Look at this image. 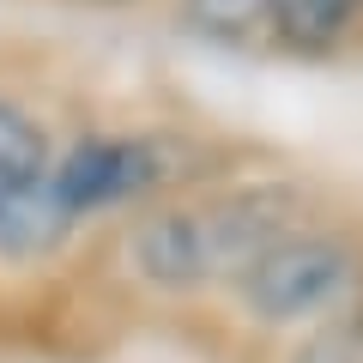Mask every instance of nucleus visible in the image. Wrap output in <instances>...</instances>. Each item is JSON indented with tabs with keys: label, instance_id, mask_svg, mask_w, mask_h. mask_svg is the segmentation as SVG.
<instances>
[{
	"label": "nucleus",
	"instance_id": "obj_1",
	"mask_svg": "<svg viewBox=\"0 0 363 363\" xmlns=\"http://www.w3.org/2000/svg\"><path fill=\"white\" fill-rule=\"evenodd\" d=\"M303 194L285 182H248V188H224L206 200H169V206L145 212L128 236V267L140 272L152 291H206V285H236L248 260L267 255L285 230H297Z\"/></svg>",
	"mask_w": 363,
	"mask_h": 363
},
{
	"label": "nucleus",
	"instance_id": "obj_2",
	"mask_svg": "<svg viewBox=\"0 0 363 363\" xmlns=\"http://www.w3.org/2000/svg\"><path fill=\"white\" fill-rule=\"evenodd\" d=\"M236 303L255 327L291 333V327H321L339 315L363 309V248L339 230L321 224H297L285 230L267 255L248 260V272L236 279Z\"/></svg>",
	"mask_w": 363,
	"mask_h": 363
},
{
	"label": "nucleus",
	"instance_id": "obj_3",
	"mask_svg": "<svg viewBox=\"0 0 363 363\" xmlns=\"http://www.w3.org/2000/svg\"><path fill=\"white\" fill-rule=\"evenodd\" d=\"M169 169H176V157L152 133H85L49 164V182L67 218H97V212L152 200L169 182Z\"/></svg>",
	"mask_w": 363,
	"mask_h": 363
},
{
	"label": "nucleus",
	"instance_id": "obj_4",
	"mask_svg": "<svg viewBox=\"0 0 363 363\" xmlns=\"http://www.w3.org/2000/svg\"><path fill=\"white\" fill-rule=\"evenodd\" d=\"M73 230L49 169H0V255L6 260H43Z\"/></svg>",
	"mask_w": 363,
	"mask_h": 363
},
{
	"label": "nucleus",
	"instance_id": "obj_5",
	"mask_svg": "<svg viewBox=\"0 0 363 363\" xmlns=\"http://www.w3.org/2000/svg\"><path fill=\"white\" fill-rule=\"evenodd\" d=\"M363 0H267V25L291 49H333L351 30Z\"/></svg>",
	"mask_w": 363,
	"mask_h": 363
},
{
	"label": "nucleus",
	"instance_id": "obj_6",
	"mask_svg": "<svg viewBox=\"0 0 363 363\" xmlns=\"http://www.w3.org/2000/svg\"><path fill=\"white\" fill-rule=\"evenodd\" d=\"M285 363H363V309L309 327V333L291 345Z\"/></svg>",
	"mask_w": 363,
	"mask_h": 363
},
{
	"label": "nucleus",
	"instance_id": "obj_7",
	"mask_svg": "<svg viewBox=\"0 0 363 363\" xmlns=\"http://www.w3.org/2000/svg\"><path fill=\"white\" fill-rule=\"evenodd\" d=\"M0 169H49V133L37 116L0 97Z\"/></svg>",
	"mask_w": 363,
	"mask_h": 363
},
{
	"label": "nucleus",
	"instance_id": "obj_8",
	"mask_svg": "<svg viewBox=\"0 0 363 363\" xmlns=\"http://www.w3.org/2000/svg\"><path fill=\"white\" fill-rule=\"evenodd\" d=\"M188 13H194V25L212 30V37H248V30L267 18V0H188Z\"/></svg>",
	"mask_w": 363,
	"mask_h": 363
}]
</instances>
